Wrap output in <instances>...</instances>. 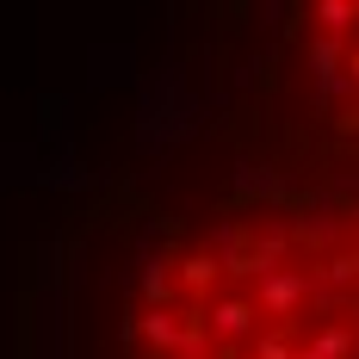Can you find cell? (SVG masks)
<instances>
[{
    "mask_svg": "<svg viewBox=\"0 0 359 359\" xmlns=\"http://www.w3.org/2000/svg\"><path fill=\"white\" fill-rule=\"evenodd\" d=\"M223 118L217 149L359 174V0H192Z\"/></svg>",
    "mask_w": 359,
    "mask_h": 359,
    "instance_id": "7a4b0ae2",
    "label": "cell"
},
{
    "mask_svg": "<svg viewBox=\"0 0 359 359\" xmlns=\"http://www.w3.org/2000/svg\"><path fill=\"white\" fill-rule=\"evenodd\" d=\"M56 359H359V174L217 149L69 254Z\"/></svg>",
    "mask_w": 359,
    "mask_h": 359,
    "instance_id": "6da1fadb",
    "label": "cell"
}]
</instances>
